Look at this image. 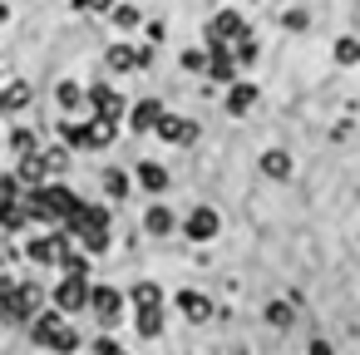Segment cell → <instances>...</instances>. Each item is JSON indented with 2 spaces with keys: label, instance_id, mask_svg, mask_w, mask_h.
Segmentation results:
<instances>
[{
  "label": "cell",
  "instance_id": "obj_1",
  "mask_svg": "<svg viewBox=\"0 0 360 355\" xmlns=\"http://www.w3.org/2000/svg\"><path fill=\"white\" fill-rule=\"evenodd\" d=\"M35 340H40V345H55V350H75V330L60 321V311H45V316L35 321Z\"/></svg>",
  "mask_w": 360,
  "mask_h": 355
},
{
  "label": "cell",
  "instance_id": "obj_2",
  "mask_svg": "<svg viewBox=\"0 0 360 355\" xmlns=\"http://www.w3.org/2000/svg\"><path fill=\"white\" fill-rule=\"evenodd\" d=\"M0 306H6V316H11V321H30V316H35V306H40V286H15Z\"/></svg>",
  "mask_w": 360,
  "mask_h": 355
},
{
  "label": "cell",
  "instance_id": "obj_3",
  "mask_svg": "<svg viewBox=\"0 0 360 355\" xmlns=\"http://www.w3.org/2000/svg\"><path fill=\"white\" fill-rule=\"evenodd\" d=\"M70 217L79 222V237H84V247H104V242H109V217H104V212H79V207H75Z\"/></svg>",
  "mask_w": 360,
  "mask_h": 355
},
{
  "label": "cell",
  "instance_id": "obj_4",
  "mask_svg": "<svg viewBox=\"0 0 360 355\" xmlns=\"http://www.w3.org/2000/svg\"><path fill=\"white\" fill-rule=\"evenodd\" d=\"M55 306H60V311H79V306H89V286H84V276H65V281L55 286Z\"/></svg>",
  "mask_w": 360,
  "mask_h": 355
},
{
  "label": "cell",
  "instance_id": "obj_5",
  "mask_svg": "<svg viewBox=\"0 0 360 355\" xmlns=\"http://www.w3.org/2000/svg\"><path fill=\"white\" fill-rule=\"evenodd\" d=\"M217 227H222V222H217V212H207V207H198V212L188 217V237H193V242H207V237H217Z\"/></svg>",
  "mask_w": 360,
  "mask_h": 355
},
{
  "label": "cell",
  "instance_id": "obj_6",
  "mask_svg": "<svg viewBox=\"0 0 360 355\" xmlns=\"http://www.w3.org/2000/svg\"><path fill=\"white\" fill-rule=\"evenodd\" d=\"M119 301H124V296H119L114 286H89V306H94L104 321H114V316H119Z\"/></svg>",
  "mask_w": 360,
  "mask_h": 355
},
{
  "label": "cell",
  "instance_id": "obj_7",
  "mask_svg": "<svg viewBox=\"0 0 360 355\" xmlns=\"http://www.w3.org/2000/svg\"><path fill=\"white\" fill-rule=\"evenodd\" d=\"M139 183H143L148 193H168V188H173L168 168H158V163H139Z\"/></svg>",
  "mask_w": 360,
  "mask_h": 355
},
{
  "label": "cell",
  "instance_id": "obj_8",
  "mask_svg": "<svg viewBox=\"0 0 360 355\" xmlns=\"http://www.w3.org/2000/svg\"><path fill=\"white\" fill-rule=\"evenodd\" d=\"M89 104H99V114H104V119H119V114H124V99H119L114 89H104V84H99V89H89Z\"/></svg>",
  "mask_w": 360,
  "mask_h": 355
},
{
  "label": "cell",
  "instance_id": "obj_9",
  "mask_svg": "<svg viewBox=\"0 0 360 355\" xmlns=\"http://www.w3.org/2000/svg\"><path fill=\"white\" fill-rule=\"evenodd\" d=\"M212 30H217V40H232V35H242L247 25H242L237 11H217V15H212Z\"/></svg>",
  "mask_w": 360,
  "mask_h": 355
},
{
  "label": "cell",
  "instance_id": "obj_10",
  "mask_svg": "<svg viewBox=\"0 0 360 355\" xmlns=\"http://www.w3.org/2000/svg\"><path fill=\"white\" fill-rule=\"evenodd\" d=\"M178 306H183V316H188V321H207V316H212L207 296H198V291H183V296H178Z\"/></svg>",
  "mask_w": 360,
  "mask_h": 355
},
{
  "label": "cell",
  "instance_id": "obj_11",
  "mask_svg": "<svg viewBox=\"0 0 360 355\" xmlns=\"http://www.w3.org/2000/svg\"><path fill=\"white\" fill-rule=\"evenodd\" d=\"M30 104V84H11V89H0V109H25Z\"/></svg>",
  "mask_w": 360,
  "mask_h": 355
},
{
  "label": "cell",
  "instance_id": "obj_12",
  "mask_svg": "<svg viewBox=\"0 0 360 355\" xmlns=\"http://www.w3.org/2000/svg\"><path fill=\"white\" fill-rule=\"evenodd\" d=\"M153 124H158V134H163V138H193V129H188L183 119H173V114H158Z\"/></svg>",
  "mask_w": 360,
  "mask_h": 355
},
{
  "label": "cell",
  "instance_id": "obj_13",
  "mask_svg": "<svg viewBox=\"0 0 360 355\" xmlns=\"http://www.w3.org/2000/svg\"><path fill=\"white\" fill-rule=\"evenodd\" d=\"M139 330H143V335H158V330H163V311H158V306H139Z\"/></svg>",
  "mask_w": 360,
  "mask_h": 355
},
{
  "label": "cell",
  "instance_id": "obj_14",
  "mask_svg": "<svg viewBox=\"0 0 360 355\" xmlns=\"http://www.w3.org/2000/svg\"><path fill=\"white\" fill-rule=\"evenodd\" d=\"M227 104H232V114H247V109H252V104H257V89H252V84H237V89H232V99H227Z\"/></svg>",
  "mask_w": 360,
  "mask_h": 355
},
{
  "label": "cell",
  "instance_id": "obj_15",
  "mask_svg": "<svg viewBox=\"0 0 360 355\" xmlns=\"http://www.w3.org/2000/svg\"><path fill=\"white\" fill-rule=\"evenodd\" d=\"M143 222H148V232H173V227H178V217H173L168 207H153Z\"/></svg>",
  "mask_w": 360,
  "mask_h": 355
},
{
  "label": "cell",
  "instance_id": "obj_16",
  "mask_svg": "<svg viewBox=\"0 0 360 355\" xmlns=\"http://www.w3.org/2000/svg\"><path fill=\"white\" fill-rule=\"evenodd\" d=\"M153 119H158V104H139V109L129 114V124H134L139 134H143V129H153Z\"/></svg>",
  "mask_w": 360,
  "mask_h": 355
},
{
  "label": "cell",
  "instance_id": "obj_17",
  "mask_svg": "<svg viewBox=\"0 0 360 355\" xmlns=\"http://www.w3.org/2000/svg\"><path fill=\"white\" fill-rule=\"evenodd\" d=\"M262 168H266L271 178H286V173H291V158H286V153H266V158H262Z\"/></svg>",
  "mask_w": 360,
  "mask_h": 355
},
{
  "label": "cell",
  "instance_id": "obj_18",
  "mask_svg": "<svg viewBox=\"0 0 360 355\" xmlns=\"http://www.w3.org/2000/svg\"><path fill=\"white\" fill-rule=\"evenodd\" d=\"M114 25H119V30H139V11H134V6H119V11H114Z\"/></svg>",
  "mask_w": 360,
  "mask_h": 355
},
{
  "label": "cell",
  "instance_id": "obj_19",
  "mask_svg": "<svg viewBox=\"0 0 360 355\" xmlns=\"http://www.w3.org/2000/svg\"><path fill=\"white\" fill-rule=\"evenodd\" d=\"M207 75H217V79H232L237 70H232V60H227V55H212V60H207Z\"/></svg>",
  "mask_w": 360,
  "mask_h": 355
},
{
  "label": "cell",
  "instance_id": "obj_20",
  "mask_svg": "<svg viewBox=\"0 0 360 355\" xmlns=\"http://www.w3.org/2000/svg\"><path fill=\"white\" fill-rule=\"evenodd\" d=\"M60 104H65V109H79V104H84V89H79V84H60Z\"/></svg>",
  "mask_w": 360,
  "mask_h": 355
},
{
  "label": "cell",
  "instance_id": "obj_21",
  "mask_svg": "<svg viewBox=\"0 0 360 355\" xmlns=\"http://www.w3.org/2000/svg\"><path fill=\"white\" fill-rule=\"evenodd\" d=\"M134 301H139V306H158V301H163V291L143 281V286H134Z\"/></svg>",
  "mask_w": 360,
  "mask_h": 355
},
{
  "label": "cell",
  "instance_id": "obj_22",
  "mask_svg": "<svg viewBox=\"0 0 360 355\" xmlns=\"http://www.w3.org/2000/svg\"><path fill=\"white\" fill-rule=\"evenodd\" d=\"M104 60H109L114 70H129V65H134V50H124V45H114V50H109Z\"/></svg>",
  "mask_w": 360,
  "mask_h": 355
},
{
  "label": "cell",
  "instance_id": "obj_23",
  "mask_svg": "<svg viewBox=\"0 0 360 355\" xmlns=\"http://www.w3.org/2000/svg\"><path fill=\"white\" fill-rule=\"evenodd\" d=\"M11 148H15V153H30V148H35V134H30V129H15V134H11Z\"/></svg>",
  "mask_w": 360,
  "mask_h": 355
},
{
  "label": "cell",
  "instance_id": "obj_24",
  "mask_svg": "<svg viewBox=\"0 0 360 355\" xmlns=\"http://www.w3.org/2000/svg\"><path fill=\"white\" fill-rule=\"evenodd\" d=\"M104 188H109V198H124V193H129V178H124V173H109Z\"/></svg>",
  "mask_w": 360,
  "mask_h": 355
},
{
  "label": "cell",
  "instance_id": "obj_25",
  "mask_svg": "<svg viewBox=\"0 0 360 355\" xmlns=\"http://www.w3.org/2000/svg\"><path fill=\"white\" fill-rule=\"evenodd\" d=\"M15 193H20V178H0V207H6Z\"/></svg>",
  "mask_w": 360,
  "mask_h": 355
},
{
  "label": "cell",
  "instance_id": "obj_26",
  "mask_svg": "<svg viewBox=\"0 0 360 355\" xmlns=\"http://www.w3.org/2000/svg\"><path fill=\"white\" fill-rule=\"evenodd\" d=\"M335 55H340V60H345V65H350V60H355V55H360V50H355V40H340V45H335Z\"/></svg>",
  "mask_w": 360,
  "mask_h": 355
},
{
  "label": "cell",
  "instance_id": "obj_27",
  "mask_svg": "<svg viewBox=\"0 0 360 355\" xmlns=\"http://www.w3.org/2000/svg\"><path fill=\"white\" fill-rule=\"evenodd\" d=\"M237 60H242V65H252V60H257V45H252V40H242V50H237Z\"/></svg>",
  "mask_w": 360,
  "mask_h": 355
},
{
  "label": "cell",
  "instance_id": "obj_28",
  "mask_svg": "<svg viewBox=\"0 0 360 355\" xmlns=\"http://www.w3.org/2000/svg\"><path fill=\"white\" fill-rule=\"evenodd\" d=\"M75 6H84V11H109L114 0H75Z\"/></svg>",
  "mask_w": 360,
  "mask_h": 355
},
{
  "label": "cell",
  "instance_id": "obj_29",
  "mask_svg": "<svg viewBox=\"0 0 360 355\" xmlns=\"http://www.w3.org/2000/svg\"><path fill=\"white\" fill-rule=\"evenodd\" d=\"M11 291H15V281H11V276H0V301H6Z\"/></svg>",
  "mask_w": 360,
  "mask_h": 355
},
{
  "label": "cell",
  "instance_id": "obj_30",
  "mask_svg": "<svg viewBox=\"0 0 360 355\" xmlns=\"http://www.w3.org/2000/svg\"><path fill=\"white\" fill-rule=\"evenodd\" d=\"M6 20H11V11H6V6H0V25H6Z\"/></svg>",
  "mask_w": 360,
  "mask_h": 355
}]
</instances>
